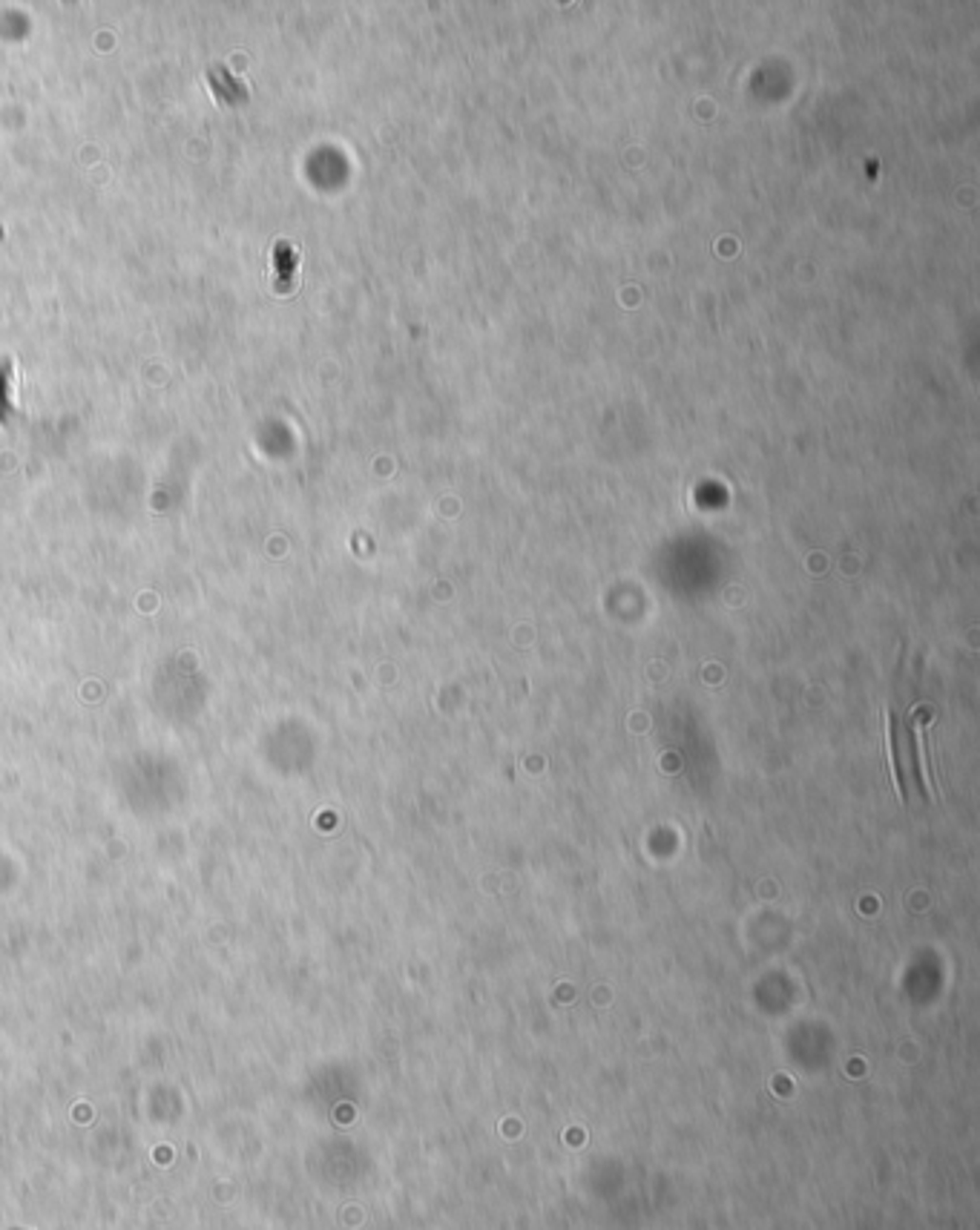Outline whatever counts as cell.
<instances>
[{
	"label": "cell",
	"instance_id": "6da1fadb",
	"mask_svg": "<svg viewBox=\"0 0 980 1230\" xmlns=\"http://www.w3.org/2000/svg\"><path fill=\"white\" fill-rule=\"evenodd\" d=\"M208 81H211V89H213L216 98H219V104H225V107H236V104H245V101H248V89H245V84H242L239 78H233L228 66H222V64L213 66V69L208 72Z\"/></svg>",
	"mask_w": 980,
	"mask_h": 1230
},
{
	"label": "cell",
	"instance_id": "7a4b0ae2",
	"mask_svg": "<svg viewBox=\"0 0 980 1230\" xmlns=\"http://www.w3.org/2000/svg\"><path fill=\"white\" fill-rule=\"evenodd\" d=\"M15 412V363L4 357L0 360V423H9Z\"/></svg>",
	"mask_w": 980,
	"mask_h": 1230
},
{
	"label": "cell",
	"instance_id": "3957f363",
	"mask_svg": "<svg viewBox=\"0 0 980 1230\" xmlns=\"http://www.w3.org/2000/svg\"><path fill=\"white\" fill-rule=\"evenodd\" d=\"M297 265H300V256H297V251H293L287 242H276V248H273V270H276V288H282V290H287L290 288V282H293V273H297Z\"/></svg>",
	"mask_w": 980,
	"mask_h": 1230
},
{
	"label": "cell",
	"instance_id": "277c9868",
	"mask_svg": "<svg viewBox=\"0 0 980 1230\" xmlns=\"http://www.w3.org/2000/svg\"><path fill=\"white\" fill-rule=\"evenodd\" d=\"M886 751H889V773H892V785L900 793V779H897V762H895V736H892V713H886Z\"/></svg>",
	"mask_w": 980,
	"mask_h": 1230
}]
</instances>
